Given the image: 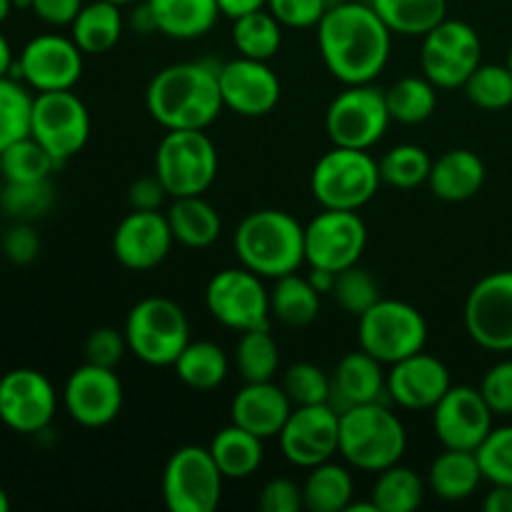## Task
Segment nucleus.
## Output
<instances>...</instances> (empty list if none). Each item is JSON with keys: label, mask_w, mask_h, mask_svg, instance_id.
<instances>
[{"label": "nucleus", "mask_w": 512, "mask_h": 512, "mask_svg": "<svg viewBox=\"0 0 512 512\" xmlns=\"http://www.w3.org/2000/svg\"><path fill=\"white\" fill-rule=\"evenodd\" d=\"M155 175L170 198L203 195L218 175V150L205 130H168L155 150Z\"/></svg>", "instance_id": "7"}, {"label": "nucleus", "mask_w": 512, "mask_h": 512, "mask_svg": "<svg viewBox=\"0 0 512 512\" xmlns=\"http://www.w3.org/2000/svg\"><path fill=\"white\" fill-rule=\"evenodd\" d=\"M483 63V40L465 20L445 18L423 35L420 68L438 90L463 88Z\"/></svg>", "instance_id": "11"}, {"label": "nucleus", "mask_w": 512, "mask_h": 512, "mask_svg": "<svg viewBox=\"0 0 512 512\" xmlns=\"http://www.w3.org/2000/svg\"><path fill=\"white\" fill-rule=\"evenodd\" d=\"M265 8L278 18L283 28H318L325 10L330 8L328 0H268Z\"/></svg>", "instance_id": "49"}, {"label": "nucleus", "mask_w": 512, "mask_h": 512, "mask_svg": "<svg viewBox=\"0 0 512 512\" xmlns=\"http://www.w3.org/2000/svg\"><path fill=\"white\" fill-rule=\"evenodd\" d=\"M155 18V28L165 38L195 40L208 35L218 23V0H145Z\"/></svg>", "instance_id": "28"}, {"label": "nucleus", "mask_w": 512, "mask_h": 512, "mask_svg": "<svg viewBox=\"0 0 512 512\" xmlns=\"http://www.w3.org/2000/svg\"><path fill=\"white\" fill-rule=\"evenodd\" d=\"M0 190H3V175H0Z\"/></svg>", "instance_id": "64"}, {"label": "nucleus", "mask_w": 512, "mask_h": 512, "mask_svg": "<svg viewBox=\"0 0 512 512\" xmlns=\"http://www.w3.org/2000/svg\"><path fill=\"white\" fill-rule=\"evenodd\" d=\"M173 243L168 215L158 210H130L113 233V255L123 268L145 273L168 258Z\"/></svg>", "instance_id": "22"}, {"label": "nucleus", "mask_w": 512, "mask_h": 512, "mask_svg": "<svg viewBox=\"0 0 512 512\" xmlns=\"http://www.w3.org/2000/svg\"><path fill=\"white\" fill-rule=\"evenodd\" d=\"M83 5V0H33L30 10L43 23L53 25V28H63V25H73Z\"/></svg>", "instance_id": "54"}, {"label": "nucleus", "mask_w": 512, "mask_h": 512, "mask_svg": "<svg viewBox=\"0 0 512 512\" xmlns=\"http://www.w3.org/2000/svg\"><path fill=\"white\" fill-rule=\"evenodd\" d=\"M425 488L428 483L413 468L398 463L380 470L370 500L378 512H413L423 505Z\"/></svg>", "instance_id": "36"}, {"label": "nucleus", "mask_w": 512, "mask_h": 512, "mask_svg": "<svg viewBox=\"0 0 512 512\" xmlns=\"http://www.w3.org/2000/svg\"><path fill=\"white\" fill-rule=\"evenodd\" d=\"M30 113L33 93L28 85L10 75L0 78V153L15 140L30 135Z\"/></svg>", "instance_id": "42"}, {"label": "nucleus", "mask_w": 512, "mask_h": 512, "mask_svg": "<svg viewBox=\"0 0 512 512\" xmlns=\"http://www.w3.org/2000/svg\"><path fill=\"white\" fill-rule=\"evenodd\" d=\"M3 253L10 263L28 265L40 255V238L30 223H15L3 238Z\"/></svg>", "instance_id": "52"}, {"label": "nucleus", "mask_w": 512, "mask_h": 512, "mask_svg": "<svg viewBox=\"0 0 512 512\" xmlns=\"http://www.w3.org/2000/svg\"><path fill=\"white\" fill-rule=\"evenodd\" d=\"M475 455L490 485H512V425L490 430Z\"/></svg>", "instance_id": "47"}, {"label": "nucleus", "mask_w": 512, "mask_h": 512, "mask_svg": "<svg viewBox=\"0 0 512 512\" xmlns=\"http://www.w3.org/2000/svg\"><path fill=\"white\" fill-rule=\"evenodd\" d=\"M268 5V0H218V8L225 18L235 20L245 13H253V10H260Z\"/></svg>", "instance_id": "56"}, {"label": "nucleus", "mask_w": 512, "mask_h": 512, "mask_svg": "<svg viewBox=\"0 0 512 512\" xmlns=\"http://www.w3.org/2000/svg\"><path fill=\"white\" fill-rule=\"evenodd\" d=\"M505 65H508V68L512 70V48H510V53H508V63H505Z\"/></svg>", "instance_id": "63"}, {"label": "nucleus", "mask_w": 512, "mask_h": 512, "mask_svg": "<svg viewBox=\"0 0 512 512\" xmlns=\"http://www.w3.org/2000/svg\"><path fill=\"white\" fill-rule=\"evenodd\" d=\"M58 410V393L40 370L15 368L0 378V423L20 435L48 430Z\"/></svg>", "instance_id": "18"}, {"label": "nucleus", "mask_w": 512, "mask_h": 512, "mask_svg": "<svg viewBox=\"0 0 512 512\" xmlns=\"http://www.w3.org/2000/svg\"><path fill=\"white\" fill-rule=\"evenodd\" d=\"M480 393L495 415H512V358L500 360L483 375Z\"/></svg>", "instance_id": "50"}, {"label": "nucleus", "mask_w": 512, "mask_h": 512, "mask_svg": "<svg viewBox=\"0 0 512 512\" xmlns=\"http://www.w3.org/2000/svg\"><path fill=\"white\" fill-rule=\"evenodd\" d=\"M130 25L143 35L158 33V28H155V18L153 13H150V5L145 3V0H138V5L133 8V13H130Z\"/></svg>", "instance_id": "57"}, {"label": "nucleus", "mask_w": 512, "mask_h": 512, "mask_svg": "<svg viewBox=\"0 0 512 512\" xmlns=\"http://www.w3.org/2000/svg\"><path fill=\"white\" fill-rule=\"evenodd\" d=\"M58 160L33 138L15 140L13 145L0 153V175L5 183H35V180H50L58 168Z\"/></svg>", "instance_id": "39"}, {"label": "nucleus", "mask_w": 512, "mask_h": 512, "mask_svg": "<svg viewBox=\"0 0 512 512\" xmlns=\"http://www.w3.org/2000/svg\"><path fill=\"white\" fill-rule=\"evenodd\" d=\"M483 480V470H480L478 455L473 450L445 448L430 463L428 470L430 493L445 503H460V500L473 498Z\"/></svg>", "instance_id": "27"}, {"label": "nucleus", "mask_w": 512, "mask_h": 512, "mask_svg": "<svg viewBox=\"0 0 512 512\" xmlns=\"http://www.w3.org/2000/svg\"><path fill=\"white\" fill-rule=\"evenodd\" d=\"M263 443V438L230 423L215 433L208 450L215 463H218L220 473L225 475V480H245L258 473V468L263 465Z\"/></svg>", "instance_id": "30"}, {"label": "nucleus", "mask_w": 512, "mask_h": 512, "mask_svg": "<svg viewBox=\"0 0 512 512\" xmlns=\"http://www.w3.org/2000/svg\"><path fill=\"white\" fill-rule=\"evenodd\" d=\"M330 383H333L330 403L338 410H345L353 408V405L383 400L388 373H385L383 363L378 358H373V355L360 348L338 360L333 375H330Z\"/></svg>", "instance_id": "25"}, {"label": "nucleus", "mask_w": 512, "mask_h": 512, "mask_svg": "<svg viewBox=\"0 0 512 512\" xmlns=\"http://www.w3.org/2000/svg\"><path fill=\"white\" fill-rule=\"evenodd\" d=\"M483 508L485 512H512V485H493Z\"/></svg>", "instance_id": "55"}, {"label": "nucleus", "mask_w": 512, "mask_h": 512, "mask_svg": "<svg viewBox=\"0 0 512 512\" xmlns=\"http://www.w3.org/2000/svg\"><path fill=\"white\" fill-rule=\"evenodd\" d=\"M165 198H168V190H165V185L160 183L158 175H148V178L133 180L128 188L130 210H158Z\"/></svg>", "instance_id": "53"}, {"label": "nucleus", "mask_w": 512, "mask_h": 512, "mask_svg": "<svg viewBox=\"0 0 512 512\" xmlns=\"http://www.w3.org/2000/svg\"><path fill=\"white\" fill-rule=\"evenodd\" d=\"M380 178L385 185L398 190H413L418 185H428L430 168H433V158L428 150L420 145L403 143L390 148L383 158L378 160Z\"/></svg>", "instance_id": "41"}, {"label": "nucleus", "mask_w": 512, "mask_h": 512, "mask_svg": "<svg viewBox=\"0 0 512 512\" xmlns=\"http://www.w3.org/2000/svg\"><path fill=\"white\" fill-rule=\"evenodd\" d=\"M223 480L218 463L208 448L183 445L163 468V500L170 512H213L223 498Z\"/></svg>", "instance_id": "12"}, {"label": "nucleus", "mask_w": 512, "mask_h": 512, "mask_svg": "<svg viewBox=\"0 0 512 512\" xmlns=\"http://www.w3.org/2000/svg\"><path fill=\"white\" fill-rule=\"evenodd\" d=\"M333 300L340 305V310L353 318H360L365 310L373 308L383 295H380V285L373 275L360 265H350V268L340 270L335 278Z\"/></svg>", "instance_id": "45"}, {"label": "nucleus", "mask_w": 512, "mask_h": 512, "mask_svg": "<svg viewBox=\"0 0 512 512\" xmlns=\"http://www.w3.org/2000/svg\"><path fill=\"white\" fill-rule=\"evenodd\" d=\"M13 65H15L13 48H10L8 38H5V35L0 33V78H5V75H10V70H13Z\"/></svg>", "instance_id": "59"}, {"label": "nucleus", "mask_w": 512, "mask_h": 512, "mask_svg": "<svg viewBox=\"0 0 512 512\" xmlns=\"http://www.w3.org/2000/svg\"><path fill=\"white\" fill-rule=\"evenodd\" d=\"M173 368L180 383L198 393H208L225 383L230 373V360L225 350L213 340H190Z\"/></svg>", "instance_id": "32"}, {"label": "nucleus", "mask_w": 512, "mask_h": 512, "mask_svg": "<svg viewBox=\"0 0 512 512\" xmlns=\"http://www.w3.org/2000/svg\"><path fill=\"white\" fill-rule=\"evenodd\" d=\"M385 100L395 123L418 125L438 108V88L425 75H405L385 90Z\"/></svg>", "instance_id": "38"}, {"label": "nucleus", "mask_w": 512, "mask_h": 512, "mask_svg": "<svg viewBox=\"0 0 512 512\" xmlns=\"http://www.w3.org/2000/svg\"><path fill=\"white\" fill-rule=\"evenodd\" d=\"M463 323L470 340L490 353H512V270H498L473 285Z\"/></svg>", "instance_id": "14"}, {"label": "nucleus", "mask_w": 512, "mask_h": 512, "mask_svg": "<svg viewBox=\"0 0 512 512\" xmlns=\"http://www.w3.org/2000/svg\"><path fill=\"white\" fill-rule=\"evenodd\" d=\"M83 55L73 38L58 33L35 35L20 50L10 78L23 80L35 93L73 90L83 75Z\"/></svg>", "instance_id": "15"}, {"label": "nucleus", "mask_w": 512, "mask_h": 512, "mask_svg": "<svg viewBox=\"0 0 512 512\" xmlns=\"http://www.w3.org/2000/svg\"><path fill=\"white\" fill-rule=\"evenodd\" d=\"M368 245V228L358 210H328L305 225V263L310 268L340 270L358 265Z\"/></svg>", "instance_id": "16"}, {"label": "nucleus", "mask_w": 512, "mask_h": 512, "mask_svg": "<svg viewBox=\"0 0 512 512\" xmlns=\"http://www.w3.org/2000/svg\"><path fill=\"white\" fill-rule=\"evenodd\" d=\"M355 483L345 465L320 463L308 470L303 483V505L310 512H348L353 505Z\"/></svg>", "instance_id": "33"}, {"label": "nucleus", "mask_w": 512, "mask_h": 512, "mask_svg": "<svg viewBox=\"0 0 512 512\" xmlns=\"http://www.w3.org/2000/svg\"><path fill=\"white\" fill-rule=\"evenodd\" d=\"M110 3H118V5H133V3H138V0H110Z\"/></svg>", "instance_id": "62"}, {"label": "nucleus", "mask_w": 512, "mask_h": 512, "mask_svg": "<svg viewBox=\"0 0 512 512\" xmlns=\"http://www.w3.org/2000/svg\"><path fill=\"white\" fill-rule=\"evenodd\" d=\"M30 135L60 165L78 155L90 138L88 105L73 90H48L33 95Z\"/></svg>", "instance_id": "13"}, {"label": "nucleus", "mask_w": 512, "mask_h": 512, "mask_svg": "<svg viewBox=\"0 0 512 512\" xmlns=\"http://www.w3.org/2000/svg\"><path fill=\"white\" fill-rule=\"evenodd\" d=\"M383 185L380 165L368 150L333 145L310 173V193L320 208L360 210Z\"/></svg>", "instance_id": "6"}, {"label": "nucleus", "mask_w": 512, "mask_h": 512, "mask_svg": "<svg viewBox=\"0 0 512 512\" xmlns=\"http://www.w3.org/2000/svg\"><path fill=\"white\" fill-rule=\"evenodd\" d=\"M13 10H15L13 0H0V25L10 18V13H13Z\"/></svg>", "instance_id": "60"}, {"label": "nucleus", "mask_w": 512, "mask_h": 512, "mask_svg": "<svg viewBox=\"0 0 512 512\" xmlns=\"http://www.w3.org/2000/svg\"><path fill=\"white\" fill-rule=\"evenodd\" d=\"M270 313L288 328H308L320 313V293L303 275H283L270 290Z\"/></svg>", "instance_id": "34"}, {"label": "nucleus", "mask_w": 512, "mask_h": 512, "mask_svg": "<svg viewBox=\"0 0 512 512\" xmlns=\"http://www.w3.org/2000/svg\"><path fill=\"white\" fill-rule=\"evenodd\" d=\"M305 278L310 280V285H313L320 295H330L335 288V278H338V273L325 268H310V273L305 275Z\"/></svg>", "instance_id": "58"}, {"label": "nucleus", "mask_w": 512, "mask_h": 512, "mask_svg": "<svg viewBox=\"0 0 512 512\" xmlns=\"http://www.w3.org/2000/svg\"><path fill=\"white\" fill-rule=\"evenodd\" d=\"M465 98L483 110H505L512 105V70L508 65L480 63L463 85Z\"/></svg>", "instance_id": "44"}, {"label": "nucleus", "mask_w": 512, "mask_h": 512, "mask_svg": "<svg viewBox=\"0 0 512 512\" xmlns=\"http://www.w3.org/2000/svg\"><path fill=\"white\" fill-rule=\"evenodd\" d=\"M205 308L210 318L235 333L270 328V290L248 268H225L208 280Z\"/></svg>", "instance_id": "10"}, {"label": "nucleus", "mask_w": 512, "mask_h": 512, "mask_svg": "<svg viewBox=\"0 0 512 512\" xmlns=\"http://www.w3.org/2000/svg\"><path fill=\"white\" fill-rule=\"evenodd\" d=\"M235 365L245 383H263L273 380L280 365V348L270 335V328L240 333L235 345Z\"/></svg>", "instance_id": "40"}, {"label": "nucleus", "mask_w": 512, "mask_h": 512, "mask_svg": "<svg viewBox=\"0 0 512 512\" xmlns=\"http://www.w3.org/2000/svg\"><path fill=\"white\" fill-rule=\"evenodd\" d=\"M240 265L260 278L278 280L305 263V225L285 210L263 208L240 220L233 235Z\"/></svg>", "instance_id": "3"}, {"label": "nucleus", "mask_w": 512, "mask_h": 512, "mask_svg": "<svg viewBox=\"0 0 512 512\" xmlns=\"http://www.w3.org/2000/svg\"><path fill=\"white\" fill-rule=\"evenodd\" d=\"M393 123L385 100V90L373 83L345 85L325 110V133L340 148L370 150L383 140Z\"/></svg>", "instance_id": "9"}, {"label": "nucleus", "mask_w": 512, "mask_h": 512, "mask_svg": "<svg viewBox=\"0 0 512 512\" xmlns=\"http://www.w3.org/2000/svg\"><path fill=\"white\" fill-rule=\"evenodd\" d=\"M218 68L208 60H183L158 70L145 90L150 118L165 130H205L213 125L225 108Z\"/></svg>", "instance_id": "2"}, {"label": "nucleus", "mask_w": 512, "mask_h": 512, "mask_svg": "<svg viewBox=\"0 0 512 512\" xmlns=\"http://www.w3.org/2000/svg\"><path fill=\"white\" fill-rule=\"evenodd\" d=\"M10 510V498L3 488H0V512H8Z\"/></svg>", "instance_id": "61"}, {"label": "nucleus", "mask_w": 512, "mask_h": 512, "mask_svg": "<svg viewBox=\"0 0 512 512\" xmlns=\"http://www.w3.org/2000/svg\"><path fill=\"white\" fill-rule=\"evenodd\" d=\"M315 30L323 65L343 85L373 83L388 65L393 30L370 3L330 5Z\"/></svg>", "instance_id": "1"}, {"label": "nucleus", "mask_w": 512, "mask_h": 512, "mask_svg": "<svg viewBox=\"0 0 512 512\" xmlns=\"http://www.w3.org/2000/svg\"><path fill=\"white\" fill-rule=\"evenodd\" d=\"M233 45L243 58L270 60L283 45V25L268 8L245 13L233 20Z\"/></svg>", "instance_id": "37"}, {"label": "nucleus", "mask_w": 512, "mask_h": 512, "mask_svg": "<svg viewBox=\"0 0 512 512\" xmlns=\"http://www.w3.org/2000/svg\"><path fill=\"white\" fill-rule=\"evenodd\" d=\"M485 163L468 148H453L433 160L428 175L430 193L445 203H465L485 185Z\"/></svg>", "instance_id": "26"}, {"label": "nucleus", "mask_w": 512, "mask_h": 512, "mask_svg": "<svg viewBox=\"0 0 512 512\" xmlns=\"http://www.w3.org/2000/svg\"><path fill=\"white\" fill-rule=\"evenodd\" d=\"M123 333L135 358L153 368H173L190 343V320L175 300L153 295L130 308Z\"/></svg>", "instance_id": "5"}, {"label": "nucleus", "mask_w": 512, "mask_h": 512, "mask_svg": "<svg viewBox=\"0 0 512 512\" xmlns=\"http://www.w3.org/2000/svg\"><path fill=\"white\" fill-rule=\"evenodd\" d=\"M408 450V433L398 415L383 403L353 405L340 410V455L363 473L398 465Z\"/></svg>", "instance_id": "4"}, {"label": "nucleus", "mask_w": 512, "mask_h": 512, "mask_svg": "<svg viewBox=\"0 0 512 512\" xmlns=\"http://www.w3.org/2000/svg\"><path fill=\"white\" fill-rule=\"evenodd\" d=\"M258 508L263 512H298L303 510V485L290 478H273L263 485L258 498Z\"/></svg>", "instance_id": "51"}, {"label": "nucleus", "mask_w": 512, "mask_h": 512, "mask_svg": "<svg viewBox=\"0 0 512 512\" xmlns=\"http://www.w3.org/2000/svg\"><path fill=\"white\" fill-rule=\"evenodd\" d=\"M453 388L448 365L435 355L420 353L390 365L385 393L403 410H433Z\"/></svg>", "instance_id": "23"}, {"label": "nucleus", "mask_w": 512, "mask_h": 512, "mask_svg": "<svg viewBox=\"0 0 512 512\" xmlns=\"http://www.w3.org/2000/svg\"><path fill=\"white\" fill-rule=\"evenodd\" d=\"M285 460L295 468H315L340 453V410L333 403L293 408L278 435Z\"/></svg>", "instance_id": "17"}, {"label": "nucleus", "mask_w": 512, "mask_h": 512, "mask_svg": "<svg viewBox=\"0 0 512 512\" xmlns=\"http://www.w3.org/2000/svg\"><path fill=\"white\" fill-rule=\"evenodd\" d=\"M85 363H93L100 365V368H118L123 363L125 353L128 350V340H125L123 330H115V328H95L93 333L88 335L85 340Z\"/></svg>", "instance_id": "48"}, {"label": "nucleus", "mask_w": 512, "mask_h": 512, "mask_svg": "<svg viewBox=\"0 0 512 512\" xmlns=\"http://www.w3.org/2000/svg\"><path fill=\"white\" fill-rule=\"evenodd\" d=\"M55 190L50 180H35V183H5L0 190V210L15 223H30L38 220L53 208Z\"/></svg>", "instance_id": "43"}, {"label": "nucleus", "mask_w": 512, "mask_h": 512, "mask_svg": "<svg viewBox=\"0 0 512 512\" xmlns=\"http://www.w3.org/2000/svg\"><path fill=\"white\" fill-rule=\"evenodd\" d=\"M120 8L123 5L110 3V0H93L80 8L78 18L70 25V38L85 55L108 53L118 45L125 25Z\"/></svg>", "instance_id": "31"}, {"label": "nucleus", "mask_w": 512, "mask_h": 512, "mask_svg": "<svg viewBox=\"0 0 512 512\" xmlns=\"http://www.w3.org/2000/svg\"><path fill=\"white\" fill-rule=\"evenodd\" d=\"M290 413H293V403L288 393L283 385H275L273 380L245 383L230 403V420L263 440L278 438Z\"/></svg>", "instance_id": "24"}, {"label": "nucleus", "mask_w": 512, "mask_h": 512, "mask_svg": "<svg viewBox=\"0 0 512 512\" xmlns=\"http://www.w3.org/2000/svg\"><path fill=\"white\" fill-rule=\"evenodd\" d=\"M123 383L113 368L83 363L70 373L63 388V405L70 420L83 428H105L123 410Z\"/></svg>", "instance_id": "19"}, {"label": "nucleus", "mask_w": 512, "mask_h": 512, "mask_svg": "<svg viewBox=\"0 0 512 512\" xmlns=\"http://www.w3.org/2000/svg\"><path fill=\"white\" fill-rule=\"evenodd\" d=\"M280 385H283V390L288 393L293 408H300V405L330 403V395H333L330 375L315 363L290 365V368L285 370L283 383Z\"/></svg>", "instance_id": "46"}, {"label": "nucleus", "mask_w": 512, "mask_h": 512, "mask_svg": "<svg viewBox=\"0 0 512 512\" xmlns=\"http://www.w3.org/2000/svg\"><path fill=\"white\" fill-rule=\"evenodd\" d=\"M223 105L243 118H263L280 103V78L268 60H253L238 55L218 68Z\"/></svg>", "instance_id": "21"}, {"label": "nucleus", "mask_w": 512, "mask_h": 512, "mask_svg": "<svg viewBox=\"0 0 512 512\" xmlns=\"http://www.w3.org/2000/svg\"><path fill=\"white\" fill-rule=\"evenodd\" d=\"M358 340L365 353L378 358L383 365H393L425 350L428 323L415 305L380 298L358 318Z\"/></svg>", "instance_id": "8"}, {"label": "nucleus", "mask_w": 512, "mask_h": 512, "mask_svg": "<svg viewBox=\"0 0 512 512\" xmlns=\"http://www.w3.org/2000/svg\"><path fill=\"white\" fill-rule=\"evenodd\" d=\"M168 223L170 230H173L175 243L193 250L210 248L220 238V230H223L220 213L203 195L173 198V205L168 208Z\"/></svg>", "instance_id": "29"}, {"label": "nucleus", "mask_w": 512, "mask_h": 512, "mask_svg": "<svg viewBox=\"0 0 512 512\" xmlns=\"http://www.w3.org/2000/svg\"><path fill=\"white\" fill-rule=\"evenodd\" d=\"M393 35L423 38L448 18V0H368Z\"/></svg>", "instance_id": "35"}, {"label": "nucleus", "mask_w": 512, "mask_h": 512, "mask_svg": "<svg viewBox=\"0 0 512 512\" xmlns=\"http://www.w3.org/2000/svg\"><path fill=\"white\" fill-rule=\"evenodd\" d=\"M430 413H433L435 438L443 443V448L475 453L495 428V413L485 403L480 388L470 385H453Z\"/></svg>", "instance_id": "20"}]
</instances>
